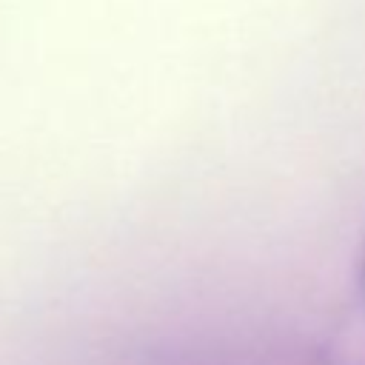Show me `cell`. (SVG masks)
Returning <instances> with one entry per match:
<instances>
[{
    "mask_svg": "<svg viewBox=\"0 0 365 365\" xmlns=\"http://www.w3.org/2000/svg\"><path fill=\"white\" fill-rule=\"evenodd\" d=\"M359 282H362V294H365V257H362V268H359Z\"/></svg>",
    "mask_w": 365,
    "mask_h": 365,
    "instance_id": "obj_1",
    "label": "cell"
}]
</instances>
